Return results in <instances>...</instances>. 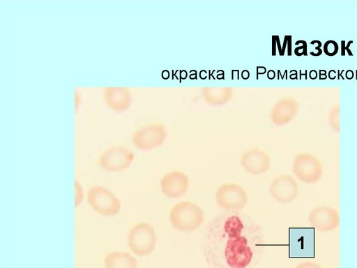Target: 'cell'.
<instances>
[{
  "label": "cell",
  "instance_id": "cell-1",
  "mask_svg": "<svg viewBox=\"0 0 357 268\" xmlns=\"http://www.w3.org/2000/svg\"><path fill=\"white\" fill-rule=\"evenodd\" d=\"M265 248L261 227L238 211L213 218L204 232L203 253L210 268H255Z\"/></svg>",
  "mask_w": 357,
  "mask_h": 268
},
{
  "label": "cell",
  "instance_id": "cell-2",
  "mask_svg": "<svg viewBox=\"0 0 357 268\" xmlns=\"http://www.w3.org/2000/svg\"><path fill=\"white\" fill-rule=\"evenodd\" d=\"M169 218L173 228L182 232L194 231L204 221L202 209L189 201L176 204L171 209Z\"/></svg>",
  "mask_w": 357,
  "mask_h": 268
},
{
  "label": "cell",
  "instance_id": "cell-3",
  "mask_svg": "<svg viewBox=\"0 0 357 268\" xmlns=\"http://www.w3.org/2000/svg\"><path fill=\"white\" fill-rule=\"evenodd\" d=\"M245 191L234 183L220 186L215 193L216 204L226 212H235L243 209L248 203Z\"/></svg>",
  "mask_w": 357,
  "mask_h": 268
},
{
  "label": "cell",
  "instance_id": "cell-4",
  "mask_svg": "<svg viewBox=\"0 0 357 268\" xmlns=\"http://www.w3.org/2000/svg\"><path fill=\"white\" fill-rule=\"evenodd\" d=\"M157 236L154 228L148 223H140L132 228L128 236L131 250L138 255H147L155 249Z\"/></svg>",
  "mask_w": 357,
  "mask_h": 268
},
{
  "label": "cell",
  "instance_id": "cell-5",
  "mask_svg": "<svg viewBox=\"0 0 357 268\" xmlns=\"http://www.w3.org/2000/svg\"><path fill=\"white\" fill-rule=\"evenodd\" d=\"M292 171L299 181L307 184L317 183L323 174V168L319 160L307 154H301L295 157Z\"/></svg>",
  "mask_w": 357,
  "mask_h": 268
},
{
  "label": "cell",
  "instance_id": "cell-6",
  "mask_svg": "<svg viewBox=\"0 0 357 268\" xmlns=\"http://www.w3.org/2000/svg\"><path fill=\"white\" fill-rule=\"evenodd\" d=\"M87 200L91 207L104 216L117 214L121 209L119 200L105 187L96 186L87 193Z\"/></svg>",
  "mask_w": 357,
  "mask_h": 268
},
{
  "label": "cell",
  "instance_id": "cell-7",
  "mask_svg": "<svg viewBox=\"0 0 357 268\" xmlns=\"http://www.w3.org/2000/svg\"><path fill=\"white\" fill-rule=\"evenodd\" d=\"M269 191L272 198L277 202L287 204L293 202L298 197L299 188L291 175L282 174L272 180Z\"/></svg>",
  "mask_w": 357,
  "mask_h": 268
},
{
  "label": "cell",
  "instance_id": "cell-8",
  "mask_svg": "<svg viewBox=\"0 0 357 268\" xmlns=\"http://www.w3.org/2000/svg\"><path fill=\"white\" fill-rule=\"evenodd\" d=\"M308 221L321 232H330L336 229L340 221V214L333 207L320 205L314 207L308 214Z\"/></svg>",
  "mask_w": 357,
  "mask_h": 268
},
{
  "label": "cell",
  "instance_id": "cell-9",
  "mask_svg": "<svg viewBox=\"0 0 357 268\" xmlns=\"http://www.w3.org/2000/svg\"><path fill=\"white\" fill-rule=\"evenodd\" d=\"M133 157L130 149L115 147L107 149L101 155L100 165L109 171H121L131 165Z\"/></svg>",
  "mask_w": 357,
  "mask_h": 268
},
{
  "label": "cell",
  "instance_id": "cell-10",
  "mask_svg": "<svg viewBox=\"0 0 357 268\" xmlns=\"http://www.w3.org/2000/svg\"><path fill=\"white\" fill-rule=\"evenodd\" d=\"M166 132L160 125H149L137 131L132 136L135 146L142 150L160 146L165 140Z\"/></svg>",
  "mask_w": 357,
  "mask_h": 268
},
{
  "label": "cell",
  "instance_id": "cell-11",
  "mask_svg": "<svg viewBox=\"0 0 357 268\" xmlns=\"http://www.w3.org/2000/svg\"><path fill=\"white\" fill-rule=\"evenodd\" d=\"M162 193L169 198H178L189 188L188 177L183 172L175 170L165 174L160 180Z\"/></svg>",
  "mask_w": 357,
  "mask_h": 268
},
{
  "label": "cell",
  "instance_id": "cell-12",
  "mask_svg": "<svg viewBox=\"0 0 357 268\" xmlns=\"http://www.w3.org/2000/svg\"><path fill=\"white\" fill-rule=\"evenodd\" d=\"M242 167L252 174H262L271 167L269 156L262 150L252 149L246 151L241 157Z\"/></svg>",
  "mask_w": 357,
  "mask_h": 268
},
{
  "label": "cell",
  "instance_id": "cell-13",
  "mask_svg": "<svg viewBox=\"0 0 357 268\" xmlns=\"http://www.w3.org/2000/svg\"><path fill=\"white\" fill-rule=\"evenodd\" d=\"M105 98L109 107L116 110H123L130 105V94L125 88H107L105 89Z\"/></svg>",
  "mask_w": 357,
  "mask_h": 268
},
{
  "label": "cell",
  "instance_id": "cell-14",
  "mask_svg": "<svg viewBox=\"0 0 357 268\" xmlns=\"http://www.w3.org/2000/svg\"><path fill=\"white\" fill-rule=\"evenodd\" d=\"M106 268H137V260L130 254L112 252L105 258Z\"/></svg>",
  "mask_w": 357,
  "mask_h": 268
},
{
  "label": "cell",
  "instance_id": "cell-15",
  "mask_svg": "<svg viewBox=\"0 0 357 268\" xmlns=\"http://www.w3.org/2000/svg\"><path fill=\"white\" fill-rule=\"evenodd\" d=\"M324 51L328 56H333L338 51V45L334 40H328L324 45Z\"/></svg>",
  "mask_w": 357,
  "mask_h": 268
},
{
  "label": "cell",
  "instance_id": "cell-16",
  "mask_svg": "<svg viewBox=\"0 0 357 268\" xmlns=\"http://www.w3.org/2000/svg\"><path fill=\"white\" fill-rule=\"evenodd\" d=\"M75 206L77 207L80 204L82 201L84 197V192L82 186L80 185L79 182L75 181Z\"/></svg>",
  "mask_w": 357,
  "mask_h": 268
},
{
  "label": "cell",
  "instance_id": "cell-17",
  "mask_svg": "<svg viewBox=\"0 0 357 268\" xmlns=\"http://www.w3.org/2000/svg\"><path fill=\"white\" fill-rule=\"evenodd\" d=\"M296 268H323L315 262H305L299 264Z\"/></svg>",
  "mask_w": 357,
  "mask_h": 268
},
{
  "label": "cell",
  "instance_id": "cell-18",
  "mask_svg": "<svg viewBox=\"0 0 357 268\" xmlns=\"http://www.w3.org/2000/svg\"><path fill=\"white\" fill-rule=\"evenodd\" d=\"M317 76V73L316 70H311L310 73V77L311 79H315Z\"/></svg>",
  "mask_w": 357,
  "mask_h": 268
},
{
  "label": "cell",
  "instance_id": "cell-19",
  "mask_svg": "<svg viewBox=\"0 0 357 268\" xmlns=\"http://www.w3.org/2000/svg\"><path fill=\"white\" fill-rule=\"evenodd\" d=\"M353 41L352 40H350L349 41L348 44L347 46H345V50H347V51L349 52V55H352V53L350 52L349 49L348 48L350 45L351 43H352Z\"/></svg>",
  "mask_w": 357,
  "mask_h": 268
}]
</instances>
